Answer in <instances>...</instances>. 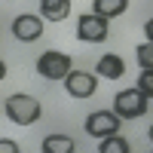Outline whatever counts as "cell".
Segmentation results:
<instances>
[{
    "mask_svg": "<svg viewBox=\"0 0 153 153\" xmlns=\"http://www.w3.org/2000/svg\"><path fill=\"white\" fill-rule=\"evenodd\" d=\"M40 12L49 22H65L71 16V0H40Z\"/></svg>",
    "mask_w": 153,
    "mask_h": 153,
    "instance_id": "10",
    "label": "cell"
},
{
    "mask_svg": "<svg viewBox=\"0 0 153 153\" xmlns=\"http://www.w3.org/2000/svg\"><path fill=\"white\" fill-rule=\"evenodd\" d=\"M12 37L22 43H34L43 37V19L31 16V12H22V16L12 19Z\"/></svg>",
    "mask_w": 153,
    "mask_h": 153,
    "instance_id": "7",
    "label": "cell"
},
{
    "mask_svg": "<svg viewBox=\"0 0 153 153\" xmlns=\"http://www.w3.org/2000/svg\"><path fill=\"white\" fill-rule=\"evenodd\" d=\"M83 129L92 135V138H113V135H120V117L113 110H95V113H89L86 117V126Z\"/></svg>",
    "mask_w": 153,
    "mask_h": 153,
    "instance_id": "4",
    "label": "cell"
},
{
    "mask_svg": "<svg viewBox=\"0 0 153 153\" xmlns=\"http://www.w3.org/2000/svg\"><path fill=\"white\" fill-rule=\"evenodd\" d=\"M113 113L120 120H138L147 113V98L138 92V89H123L113 98Z\"/></svg>",
    "mask_w": 153,
    "mask_h": 153,
    "instance_id": "3",
    "label": "cell"
},
{
    "mask_svg": "<svg viewBox=\"0 0 153 153\" xmlns=\"http://www.w3.org/2000/svg\"><path fill=\"white\" fill-rule=\"evenodd\" d=\"M135 58L141 65V71H153V43H141L135 49Z\"/></svg>",
    "mask_w": 153,
    "mask_h": 153,
    "instance_id": "13",
    "label": "cell"
},
{
    "mask_svg": "<svg viewBox=\"0 0 153 153\" xmlns=\"http://www.w3.org/2000/svg\"><path fill=\"white\" fill-rule=\"evenodd\" d=\"M135 89L150 101V98H153V71H141V74H138V86H135Z\"/></svg>",
    "mask_w": 153,
    "mask_h": 153,
    "instance_id": "14",
    "label": "cell"
},
{
    "mask_svg": "<svg viewBox=\"0 0 153 153\" xmlns=\"http://www.w3.org/2000/svg\"><path fill=\"white\" fill-rule=\"evenodd\" d=\"M40 150H43V153H74V150H76V144H74V138H71V135L52 132V135H46V138H43Z\"/></svg>",
    "mask_w": 153,
    "mask_h": 153,
    "instance_id": "9",
    "label": "cell"
},
{
    "mask_svg": "<svg viewBox=\"0 0 153 153\" xmlns=\"http://www.w3.org/2000/svg\"><path fill=\"white\" fill-rule=\"evenodd\" d=\"M144 34H147V43H153V19H147V25H144Z\"/></svg>",
    "mask_w": 153,
    "mask_h": 153,
    "instance_id": "16",
    "label": "cell"
},
{
    "mask_svg": "<svg viewBox=\"0 0 153 153\" xmlns=\"http://www.w3.org/2000/svg\"><path fill=\"white\" fill-rule=\"evenodd\" d=\"M107 34H110L107 19L95 16V12H89V16H83L76 22V40H83V43H104Z\"/></svg>",
    "mask_w": 153,
    "mask_h": 153,
    "instance_id": "5",
    "label": "cell"
},
{
    "mask_svg": "<svg viewBox=\"0 0 153 153\" xmlns=\"http://www.w3.org/2000/svg\"><path fill=\"white\" fill-rule=\"evenodd\" d=\"M92 9H95V16L110 22L113 16H123L129 9V0H92Z\"/></svg>",
    "mask_w": 153,
    "mask_h": 153,
    "instance_id": "11",
    "label": "cell"
},
{
    "mask_svg": "<svg viewBox=\"0 0 153 153\" xmlns=\"http://www.w3.org/2000/svg\"><path fill=\"white\" fill-rule=\"evenodd\" d=\"M65 89H68L71 98H80V101L92 98L95 89H98V76L89 74V71H71V76L65 80Z\"/></svg>",
    "mask_w": 153,
    "mask_h": 153,
    "instance_id": "6",
    "label": "cell"
},
{
    "mask_svg": "<svg viewBox=\"0 0 153 153\" xmlns=\"http://www.w3.org/2000/svg\"><path fill=\"white\" fill-rule=\"evenodd\" d=\"M123 74H126V61H123L120 55H113V52L101 55V58H98V65H95V76H107V80H120Z\"/></svg>",
    "mask_w": 153,
    "mask_h": 153,
    "instance_id": "8",
    "label": "cell"
},
{
    "mask_svg": "<svg viewBox=\"0 0 153 153\" xmlns=\"http://www.w3.org/2000/svg\"><path fill=\"white\" fill-rule=\"evenodd\" d=\"M3 113H6V120L16 123V126H31V123H37L43 117V107H40V101L34 95L16 92V95H9L3 101Z\"/></svg>",
    "mask_w": 153,
    "mask_h": 153,
    "instance_id": "1",
    "label": "cell"
},
{
    "mask_svg": "<svg viewBox=\"0 0 153 153\" xmlns=\"http://www.w3.org/2000/svg\"><path fill=\"white\" fill-rule=\"evenodd\" d=\"M147 135H150V141H153V126H150V129H147Z\"/></svg>",
    "mask_w": 153,
    "mask_h": 153,
    "instance_id": "17",
    "label": "cell"
},
{
    "mask_svg": "<svg viewBox=\"0 0 153 153\" xmlns=\"http://www.w3.org/2000/svg\"><path fill=\"white\" fill-rule=\"evenodd\" d=\"M98 153H129V141L123 135H113V138H104L98 144Z\"/></svg>",
    "mask_w": 153,
    "mask_h": 153,
    "instance_id": "12",
    "label": "cell"
},
{
    "mask_svg": "<svg viewBox=\"0 0 153 153\" xmlns=\"http://www.w3.org/2000/svg\"><path fill=\"white\" fill-rule=\"evenodd\" d=\"M71 55L68 52H58V49H46V52L37 58V74L43 80H68L71 76Z\"/></svg>",
    "mask_w": 153,
    "mask_h": 153,
    "instance_id": "2",
    "label": "cell"
},
{
    "mask_svg": "<svg viewBox=\"0 0 153 153\" xmlns=\"http://www.w3.org/2000/svg\"><path fill=\"white\" fill-rule=\"evenodd\" d=\"M0 153H19V144L9 141V138H3V141H0Z\"/></svg>",
    "mask_w": 153,
    "mask_h": 153,
    "instance_id": "15",
    "label": "cell"
}]
</instances>
